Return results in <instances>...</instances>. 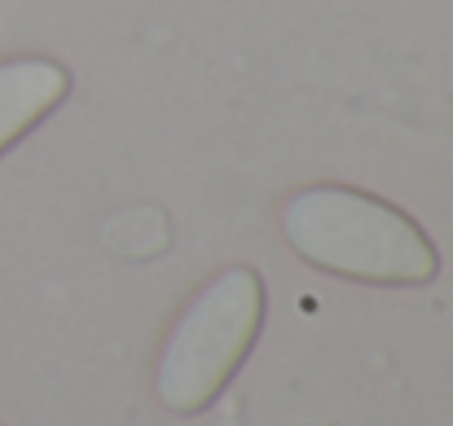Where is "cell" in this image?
Here are the masks:
<instances>
[{
    "instance_id": "1",
    "label": "cell",
    "mask_w": 453,
    "mask_h": 426,
    "mask_svg": "<svg viewBox=\"0 0 453 426\" xmlns=\"http://www.w3.org/2000/svg\"><path fill=\"white\" fill-rule=\"evenodd\" d=\"M282 238L303 264L370 285H427L441 273L432 238L392 202L348 189L308 185L282 202Z\"/></svg>"
},
{
    "instance_id": "2",
    "label": "cell",
    "mask_w": 453,
    "mask_h": 426,
    "mask_svg": "<svg viewBox=\"0 0 453 426\" xmlns=\"http://www.w3.org/2000/svg\"><path fill=\"white\" fill-rule=\"evenodd\" d=\"M265 325V282L256 269L234 264L203 285L185 312L176 316L158 369H154V396L163 409L194 418L216 405V396L229 387V378L251 356Z\"/></svg>"
},
{
    "instance_id": "3",
    "label": "cell",
    "mask_w": 453,
    "mask_h": 426,
    "mask_svg": "<svg viewBox=\"0 0 453 426\" xmlns=\"http://www.w3.org/2000/svg\"><path fill=\"white\" fill-rule=\"evenodd\" d=\"M71 97V71L53 57H4L0 62V154L40 128Z\"/></svg>"
}]
</instances>
